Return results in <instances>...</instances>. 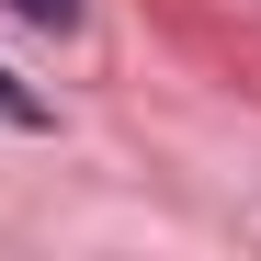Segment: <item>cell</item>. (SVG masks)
Segmentation results:
<instances>
[{
  "label": "cell",
  "instance_id": "6da1fadb",
  "mask_svg": "<svg viewBox=\"0 0 261 261\" xmlns=\"http://www.w3.org/2000/svg\"><path fill=\"white\" fill-rule=\"evenodd\" d=\"M0 114H12V125H34V91H12V80H0Z\"/></svg>",
  "mask_w": 261,
  "mask_h": 261
},
{
  "label": "cell",
  "instance_id": "7a4b0ae2",
  "mask_svg": "<svg viewBox=\"0 0 261 261\" xmlns=\"http://www.w3.org/2000/svg\"><path fill=\"white\" fill-rule=\"evenodd\" d=\"M23 12H34V23H68V12H80V0H23Z\"/></svg>",
  "mask_w": 261,
  "mask_h": 261
}]
</instances>
